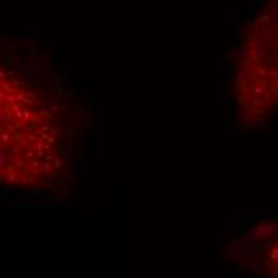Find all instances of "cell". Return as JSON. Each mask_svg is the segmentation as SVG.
<instances>
[{
	"mask_svg": "<svg viewBox=\"0 0 278 278\" xmlns=\"http://www.w3.org/2000/svg\"><path fill=\"white\" fill-rule=\"evenodd\" d=\"M58 165V131L45 104L2 75V176L11 184L47 179Z\"/></svg>",
	"mask_w": 278,
	"mask_h": 278,
	"instance_id": "6da1fadb",
	"label": "cell"
},
{
	"mask_svg": "<svg viewBox=\"0 0 278 278\" xmlns=\"http://www.w3.org/2000/svg\"><path fill=\"white\" fill-rule=\"evenodd\" d=\"M235 74L237 103L246 118H264L278 108V0L249 24Z\"/></svg>",
	"mask_w": 278,
	"mask_h": 278,
	"instance_id": "7a4b0ae2",
	"label": "cell"
},
{
	"mask_svg": "<svg viewBox=\"0 0 278 278\" xmlns=\"http://www.w3.org/2000/svg\"><path fill=\"white\" fill-rule=\"evenodd\" d=\"M267 266L272 270V274L278 277V241L270 246L267 253Z\"/></svg>",
	"mask_w": 278,
	"mask_h": 278,
	"instance_id": "3957f363",
	"label": "cell"
}]
</instances>
